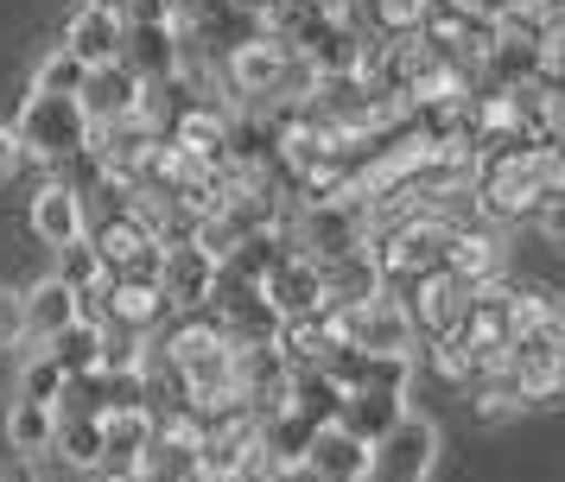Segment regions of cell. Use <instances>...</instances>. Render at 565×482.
Wrapping results in <instances>:
<instances>
[{
  "label": "cell",
  "instance_id": "obj_1",
  "mask_svg": "<svg viewBox=\"0 0 565 482\" xmlns=\"http://www.w3.org/2000/svg\"><path fill=\"white\" fill-rule=\"evenodd\" d=\"M502 375L521 387V400L540 406L565 387V311L546 292H509V350Z\"/></svg>",
  "mask_w": 565,
  "mask_h": 482
},
{
  "label": "cell",
  "instance_id": "obj_2",
  "mask_svg": "<svg viewBox=\"0 0 565 482\" xmlns=\"http://www.w3.org/2000/svg\"><path fill=\"white\" fill-rule=\"evenodd\" d=\"M159 350H166V368H172L179 387H184V406H216V400L235 394V350L210 318H184Z\"/></svg>",
  "mask_w": 565,
  "mask_h": 482
},
{
  "label": "cell",
  "instance_id": "obj_3",
  "mask_svg": "<svg viewBox=\"0 0 565 482\" xmlns=\"http://www.w3.org/2000/svg\"><path fill=\"white\" fill-rule=\"evenodd\" d=\"M470 197L483 203L489 216H540V203L553 197L546 147H502V152H489V159H477Z\"/></svg>",
  "mask_w": 565,
  "mask_h": 482
},
{
  "label": "cell",
  "instance_id": "obj_4",
  "mask_svg": "<svg viewBox=\"0 0 565 482\" xmlns=\"http://www.w3.org/2000/svg\"><path fill=\"white\" fill-rule=\"evenodd\" d=\"M13 140H20V159H39V165H71L89 152L96 127L83 115L77 96H26L20 101V121H13Z\"/></svg>",
  "mask_w": 565,
  "mask_h": 482
},
{
  "label": "cell",
  "instance_id": "obj_5",
  "mask_svg": "<svg viewBox=\"0 0 565 482\" xmlns=\"http://www.w3.org/2000/svg\"><path fill=\"white\" fill-rule=\"evenodd\" d=\"M451 235L458 223H445L433 210H413L401 223H387V235L375 242V267H382V286H419L426 274H445V260H451Z\"/></svg>",
  "mask_w": 565,
  "mask_h": 482
},
{
  "label": "cell",
  "instance_id": "obj_6",
  "mask_svg": "<svg viewBox=\"0 0 565 482\" xmlns=\"http://www.w3.org/2000/svg\"><path fill=\"white\" fill-rule=\"evenodd\" d=\"M331 330H337V343L356 355H413V343H419L407 304L394 292H382L369 304H350V311H331Z\"/></svg>",
  "mask_w": 565,
  "mask_h": 482
},
{
  "label": "cell",
  "instance_id": "obj_7",
  "mask_svg": "<svg viewBox=\"0 0 565 482\" xmlns=\"http://www.w3.org/2000/svg\"><path fill=\"white\" fill-rule=\"evenodd\" d=\"M438 463V426L426 413H407L394 431L369 444V476L362 482H426Z\"/></svg>",
  "mask_w": 565,
  "mask_h": 482
},
{
  "label": "cell",
  "instance_id": "obj_8",
  "mask_svg": "<svg viewBox=\"0 0 565 482\" xmlns=\"http://www.w3.org/2000/svg\"><path fill=\"white\" fill-rule=\"evenodd\" d=\"M159 299H166V311L172 318H204L210 304V286H216V260H210L204 248H191V242H166L159 248Z\"/></svg>",
  "mask_w": 565,
  "mask_h": 482
},
{
  "label": "cell",
  "instance_id": "obj_9",
  "mask_svg": "<svg viewBox=\"0 0 565 482\" xmlns=\"http://www.w3.org/2000/svg\"><path fill=\"white\" fill-rule=\"evenodd\" d=\"M260 299L274 304V318H280V324L331 318V304H324V274H318V260H306V254H280V260H274V274L260 279Z\"/></svg>",
  "mask_w": 565,
  "mask_h": 482
},
{
  "label": "cell",
  "instance_id": "obj_10",
  "mask_svg": "<svg viewBox=\"0 0 565 482\" xmlns=\"http://www.w3.org/2000/svg\"><path fill=\"white\" fill-rule=\"evenodd\" d=\"M407 292L413 299H401V304H407L413 330H426L433 343H451L463 330V318H470V299H477V286L458 279L451 267H445V274H426L419 286H407Z\"/></svg>",
  "mask_w": 565,
  "mask_h": 482
},
{
  "label": "cell",
  "instance_id": "obj_11",
  "mask_svg": "<svg viewBox=\"0 0 565 482\" xmlns=\"http://www.w3.org/2000/svg\"><path fill=\"white\" fill-rule=\"evenodd\" d=\"M83 115H89V127H147L140 115H147V83L128 71V64H108V71H89L83 76Z\"/></svg>",
  "mask_w": 565,
  "mask_h": 482
},
{
  "label": "cell",
  "instance_id": "obj_12",
  "mask_svg": "<svg viewBox=\"0 0 565 482\" xmlns=\"http://www.w3.org/2000/svg\"><path fill=\"white\" fill-rule=\"evenodd\" d=\"M121 64H128L147 89L153 83H172L184 64V32L179 20H128V45H121Z\"/></svg>",
  "mask_w": 565,
  "mask_h": 482
},
{
  "label": "cell",
  "instance_id": "obj_13",
  "mask_svg": "<svg viewBox=\"0 0 565 482\" xmlns=\"http://www.w3.org/2000/svg\"><path fill=\"white\" fill-rule=\"evenodd\" d=\"M153 431H159L153 406L108 413V419H103V476L108 482H134V476H140V463H147V451H153Z\"/></svg>",
  "mask_w": 565,
  "mask_h": 482
},
{
  "label": "cell",
  "instance_id": "obj_14",
  "mask_svg": "<svg viewBox=\"0 0 565 482\" xmlns=\"http://www.w3.org/2000/svg\"><path fill=\"white\" fill-rule=\"evenodd\" d=\"M32 235L57 254L77 248L83 235H89V197H83L77 184H64V178L39 184V197H32Z\"/></svg>",
  "mask_w": 565,
  "mask_h": 482
},
{
  "label": "cell",
  "instance_id": "obj_15",
  "mask_svg": "<svg viewBox=\"0 0 565 482\" xmlns=\"http://www.w3.org/2000/svg\"><path fill=\"white\" fill-rule=\"evenodd\" d=\"M121 45H128V20L121 13H96V7H77L71 25H64V57H77L83 76L89 71H108V64H121Z\"/></svg>",
  "mask_w": 565,
  "mask_h": 482
},
{
  "label": "cell",
  "instance_id": "obj_16",
  "mask_svg": "<svg viewBox=\"0 0 565 482\" xmlns=\"http://www.w3.org/2000/svg\"><path fill=\"white\" fill-rule=\"evenodd\" d=\"M299 470H306L311 482H362V476H369V444L350 438L343 426H318Z\"/></svg>",
  "mask_w": 565,
  "mask_h": 482
},
{
  "label": "cell",
  "instance_id": "obj_17",
  "mask_svg": "<svg viewBox=\"0 0 565 482\" xmlns=\"http://www.w3.org/2000/svg\"><path fill=\"white\" fill-rule=\"evenodd\" d=\"M20 311H26V336H20V343H32V350H45V343H52L57 330L64 324H77L83 318V299L77 292H71V286H64V279H39V286H26V292H20Z\"/></svg>",
  "mask_w": 565,
  "mask_h": 482
},
{
  "label": "cell",
  "instance_id": "obj_18",
  "mask_svg": "<svg viewBox=\"0 0 565 482\" xmlns=\"http://www.w3.org/2000/svg\"><path fill=\"white\" fill-rule=\"evenodd\" d=\"M324 274V304L331 311H350V304H369L382 299V267H375V248L369 254H350V260H331V267H318Z\"/></svg>",
  "mask_w": 565,
  "mask_h": 482
},
{
  "label": "cell",
  "instance_id": "obj_19",
  "mask_svg": "<svg viewBox=\"0 0 565 482\" xmlns=\"http://www.w3.org/2000/svg\"><path fill=\"white\" fill-rule=\"evenodd\" d=\"M52 431H57V406H39V400L7 406V451H13V463H45L52 457Z\"/></svg>",
  "mask_w": 565,
  "mask_h": 482
},
{
  "label": "cell",
  "instance_id": "obj_20",
  "mask_svg": "<svg viewBox=\"0 0 565 482\" xmlns=\"http://www.w3.org/2000/svg\"><path fill=\"white\" fill-rule=\"evenodd\" d=\"M45 355L57 362V375H64V381L96 375V368H103V324H96V318H77V324H64L52 343H45Z\"/></svg>",
  "mask_w": 565,
  "mask_h": 482
},
{
  "label": "cell",
  "instance_id": "obj_21",
  "mask_svg": "<svg viewBox=\"0 0 565 482\" xmlns=\"http://www.w3.org/2000/svg\"><path fill=\"white\" fill-rule=\"evenodd\" d=\"M52 457L64 470H103V419L96 413H57Z\"/></svg>",
  "mask_w": 565,
  "mask_h": 482
},
{
  "label": "cell",
  "instance_id": "obj_22",
  "mask_svg": "<svg viewBox=\"0 0 565 482\" xmlns=\"http://www.w3.org/2000/svg\"><path fill=\"white\" fill-rule=\"evenodd\" d=\"M13 400H39V406H57L64 400V375H57V362L45 350H26L20 355V387H13Z\"/></svg>",
  "mask_w": 565,
  "mask_h": 482
},
{
  "label": "cell",
  "instance_id": "obj_23",
  "mask_svg": "<svg viewBox=\"0 0 565 482\" xmlns=\"http://www.w3.org/2000/svg\"><path fill=\"white\" fill-rule=\"evenodd\" d=\"M77 89H83V64L77 57H64V51H45L39 71H32L26 96H77Z\"/></svg>",
  "mask_w": 565,
  "mask_h": 482
},
{
  "label": "cell",
  "instance_id": "obj_24",
  "mask_svg": "<svg viewBox=\"0 0 565 482\" xmlns=\"http://www.w3.org/2000/svg\"><path fill=\"white\" fill-rule=\"evenodd\" d=\"M57 279H64L77 299H89V292L108 279V267H103V254L89 248V242H77V248H64V267H57Z\"/></svg>",
  "mask_w": 565,
  "mask_h": 482
},
{
  "label": "cell",
  "instance_id": "obj_25",
  "mask_svg": "<svg viewBox=\"0 0 565 482\" xmlns=\"http://www.w3.org/2000/svg\"><path fill=\"white\" fill-rule=\"evenodd\" d=\"M540 235H546V242H553V248H565V191H553V197L540 203Z\"/></svg>",
  "mask_w": 565,
  "mask_h": 482
},
{
  "label": "cell",
  "instance_id": "obj_26",
  "mask_svg": "<svg viewBox=\"0 0 565 482\" xmlns=\"http://www.w3.org/2000/svg\"><path fill=\"white\" fill-rule=\"evenodd\" d=\"M26 336V311H20V292H0V343H20Z\"/></svg>",
  "mask_w": 565,
  "mask_h": 482
},
{
  "label": "cell",
  "instance_id": "obj_27",
  "mask_svg": "<svg viewBox=\"0 0 565 482\" xmlns=\"http://www.w3.org/2000/svg\"><path fill=\"white\" fill-rule=\"evenodd\" d=\"M20 172V140H13V127H0V178Z\"/></svg>",
  "mask_w": 565,
  "mask_h": 482
},
{
  "label": "cell",
  "instance_id": "obj_28",
  "mask_svg": "<svg viewBox=\"0 0 565 482\" xmlns=\"http://www.w3.org/2000/svg\"><path fill=\"white\" fill-rule=\"evenodd\" d=\"M13 482H52V457L45 463H13Z\"/></svg>",
  "mask_w": 565,
  "mask_h": 482
},
{
  "label": "cell",
  "instance_id": "obj_29",
  "mask_svg": "<svg viewBox=\"0 0 565 482\" xmlns=\"http://www.w3.org/2000/svg\"><path fill=\"white\" fill-rule=\"evenodd\" d=\"M83 7H96V13H121V20H128L134 0H83Z\"/></svg>",
  "mask_w": 565,
  "mask_h": 482
},
{
  "label": "cell",
  "instance_id": "obj_30",
  "mask_svg": "<svg viewBox=\"0 0 565 482\" xmlns=\"http://www.w3.org/2000/svg\"><path fill=\"white\" fill-rule=\"evenodd\" d=\"M0 482H13V470H7V457H0Z\"/></svg>",
  "mask_w": 565,
  "mask_h": 482
}]
</instances>
